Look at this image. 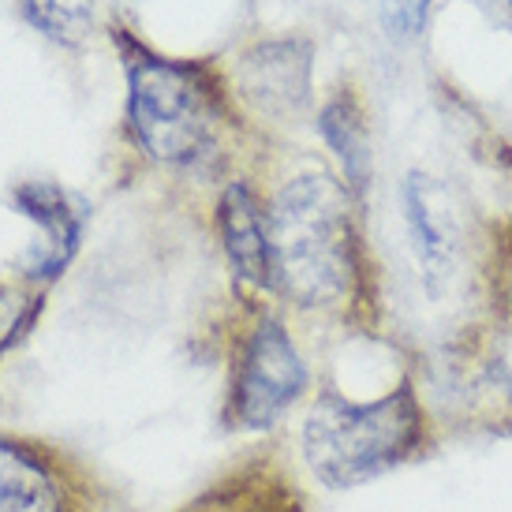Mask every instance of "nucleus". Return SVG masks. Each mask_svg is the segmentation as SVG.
Listing matches in <instances>:
<instances>
[{
  "label": "nucleus",
  "mask_w": 512,
  "mask_h": 512,
  "mask_svg": "<svg viewBox=\"0 0 512 512\" xmlns=\"http://www.w3.org/2000/svg\"><path fill=\"white\" fill-rule=\"evenodd\" d=\"M430 0H382V23L389 30V38H415L423 30Z\"/></svg>",
  "instance_id": "12"
},
{
  "label": "nucleus",
  "mask_w": 512,
  "mask_h": 512,
  "mask_svg": "<svg viewBox=\"0 0 512 512\" xmlns=\"http://www.w3.org/2000/svg\"><path fill=\"white\" fill-rule=\"evenodd\" d=\"M15 199L23 206V214L34 217L38 225L45 228V243H42V255L34 258V273L42 277H53V273L72 258L75 240H79V225H75L72 210H68V199L53 191L45 184H27L15 191Z\"/></svg>",
  "instance_id": "8"
},
{
  "label": "nucleus",
  "mask_w": 512,
  "mask_h": 512,
  "mask_svg": "<svg viewBox=\"0 0 512 512\" xmlns=\"http://www.w3.org/2000/svg\"><path fill=\"white\" fill-rule=\"evenodd\" d=\"M0 512H60V490L38 456L0 441Z\"/></svg>",
  "instance_id": "9"
},
{
  "label": "nucleus",
  "mask_w": 512,
  "mask_h": 512,
  "mask_svg": "<svg viewBox=\"0 0 512 512\" xmlns=\"http://www.w3.org/2000/svg\"><path fill=\"white\" fill-rule=\"evenodd\" d=\"M322 131H326L329 146L341 157L348 180L356 187H363L367 180V128L359 120V109L352 98L329 101V109L322 113Z\"/></svg>",
  "instance_id": "10"
},
{
  "label": "nucleus",
  "mask_w": 512,
  "mask_h": 512,
  "mask_svg": "<svg viewBox=\"0 0 512 512\" xmlns=\"http://www.w3.org/2000/svg\"><path fill=\"white\" fill-rule=\"evenodd\" d=\"M404 214H408V228H412L415 251L419 262L427 270L430 281L445 277L449 262H453V217L445 206V191L427 176H412L404 184Z\"/></svg>",
  "instance_id": "6"
},
{
  "label": "nucleus",
  "mask_w": 512,
  "mask_h": 512,
  "mask_svg": "<svg viewBox=\"0 0 512 512\" xmlns=\"http://www.w3.org/2000/svg\"><path fill=\"white\" fill-rule=\"evenodd\" d=\"M23 4H27L30 19L57 38L75 34L94 12V0H23Z\"/></svg>",
  "instance_id": "11"
},
{
  "label": "nucleus",
  "mask_w": 512,
  "mask_h": 512,
  "mask_svg": "<svg viewBox=\"0 0 512 512\" xmlns=\"http://www.w3.org/2000/svg\"><path fill=\"white\" fill-rule=\"evenodd\" d=\"M423 423V408L408 389L370 404L326 393L303 427V449L326 486H356L408 460L423 445Z\"/></svg>",
  "instance_id": "2"
},
{
  "label": "nucleus",
  "mask_w": 512,
  "mask_h": 512,
  "mask_svg": "<svg viewBox=\"0 0 512 512\" xmlns=\"http://www.w3.org/2000/svg\"><path fill=\"white\" fill-rule=\"evenodd\" d=\"M23 318H27V299H19L15 292L0 288V348L8 344V337L19 329Z\"/></svg>",
  "instance_id": "13"
},
{
  "label": "nucleus",
  "mask_w": 512,
  "mask_h": 512,
  "mask_svg": "<svg viewBox=\"0 0 512 512\" xmlns=\"http://www.w3.org/2000/svg\"><path fill=\"white\" fill-rule=\"evenodd\" d=\"M509 4H512V0H509Z\"/></svg>",
  "instance_id": "14"
},
{
  "label": "nucleus",
  "mask_w": 512,
  "mask_h": 512,
  "mask_svg": "<svg viewBox=\"0 0 512 512\" xmlns=\"http://www.w3.org/2000/svg\"><path fill=\"white\" fill-rule=\"evenodd\" d=\"M131 128L146 154L191 161L210 143L214 105L202 75L169 60L143 57L131 64Z\"/></svg>",
  "instance_id": "3"
},
{
  "label": "nucleus",
  "mask_w": 512,
  "mask_h": 512,
  "mask_svg": "<svg viewBox=\"0 0 512 512\" xmlns=\"http://www.w3.org/2000/svg\"><path fill=\"white\" fill-rule=\"evenodd\" d=\"M307 75V45L299 42L258 45L240 60V83L247 98L273 116L296 113L307 105Z\"/></svg>",
  "instance_id": "5"
},
{
  "label": "nucleus",
  "mask_w": 512,
  "mask_h": 512,
  "mask_svg": "<svg viewBox=\"0 0 512 512\" xmlns=\"http://www.w3.org/2000/svg\"><path fill=\"white\" fill-rule=\"evenodd\" d=\"M221 236H225V251L240 277L255 281V285H270V240H266V221L258 217L255 199L243 184H232L221 199Z\"/></svg>",
  "instance_id": "7"
},
{
  "label": "nucleus",
  "mask_w": 512,
  "mask_h": 512,
  "mask_svg": "<svg viewBox=\"0 0 512 512\" xmlns=\"http://www.w3.org/2000/svg\"><path fill=\"white\" fill-rule=\"evenodd\" d=\"M307 367L277 322H262L247 341L236 385V412L243 427H270L303 393Z\"/></svg>",
  "instance_id": "4"
},
{
  "label": "nucleus",
  "mask_w": 512,
  "mask_h": 512,
  "mask_svg": "<svg viewBox=\"0 0 512 512\" xmlns=\"http://www.w3.org/2000/svg\"><path fill=\"white\" fill-rule=\"evenodd\" d=\"M277 281L299 303H329L352 277V232L341 187L329 176H299L277 195L266 221Z\"/></svg>",
  "instance_id": "1"
}]
</instances>
